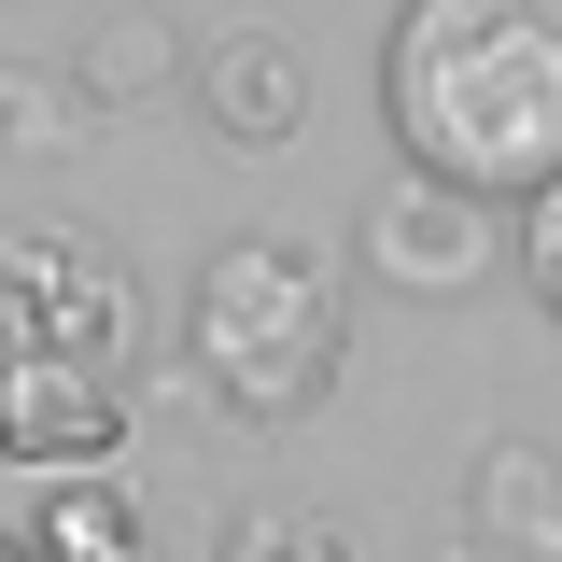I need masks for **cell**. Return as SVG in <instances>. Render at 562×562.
Here are the masks:
<instances>
[{"mask_svg":"<svg viewBox=\"0 0 562 562\" xmlns=\"http://www.w3.org/2000/svg\"><path fill=\"white\" fill-rule=\"evenodd\" d=\"M380 113L450 198H562V0H408L380 43Z\"/></svg>","mask_w":562,"mask_h":562,"instance_id":"obj_1","label":"cell"},{"mask_svg":"<svg viewBox=\"0 0 562 562\" xmlns=\"http://www.w3.org/2000/svg\"><path fill=\"white\" fill-rule=\"evenodd\" d=\"M338 268L310 254V239H225V254H198V281H183V366H198L211 408L239 422H310L324 394H338Z\"/></svg>","mask_w":562,"mask_h":562,"instance_id":"obj_2","label":"cell"},{"mask_svg":"<svg viewBox=\"0 0 562 562\" xmlns=\"http://www.w3.org/2000/svg\"><path fill=\"white\" fill-rule=\"evenodd\" d=\"M99 366V380H127L140 366V281L113 254H85L57 225H0V380L14 366Z\"/></svg>","mask_w":562,"mask_h":562,"instance_id":"obj_3","label":"cell"},{"mask_svg":"<svg viewBox=\"0 0 562 562\" xmlns=\"http://www.w3.org/2000/svg\"><path fill=\"white\" fill-rule=\"evenodd\" d=\"M351 254H366V281H394V295H479L492 268H506V211L450 198V183H422V169H394L380 198H366V225H351Z\"/></svg>","mask_w":562,"mask_h":562,"instance_id":"obj_4","label":"cell"},{"mask_svg":"<svg viewBox=\"0 0 562 562\" xmlns=\"http://www.w3.org/2000/svg\"><path fill=\"white\" fill-rule=\"evenodd\" d=\"M127 450V380H99V366H14L0 380V464H43V479H85V464H113Z\"/></svg>","mask_w":562,"mask_h":562,"instance_id":"obj_5","label":"cell"},{"mask_svg":"<svg viewBox=\"0 0 562 562\" xmlns=\"http://www.w3.org/2000/svg\"><path fill=\"white\" fill-rule=\"evenodd\" d=\"M183 85H198L211 140H239V155H281V140L310 127V57H295L281 29H225V43H198Z\"/></svg>","mask_w":562,"mask_h":562,"instance_id":"obj_6","label":"cell"},{"mask_svg":"<svg viewBox=\"0 0 562 562\" xmlns=\"http://www.w3.org/2000/svg\"><path fill=\"white\" fill-rule=\"evenodd\" d=\"M464 549H492V562H562V450L492 436L479 479H464Z\"/></svg>","mask_w":562,"mask_h":562,"instance_id":"obj_7","label":"cell"},{"mask_svg":"<svg viewBox=\"0 0 562 562\" xmlns=\"http://www.w3.org/2000/svg\"><path fill=\"white\" fill-rule=\"evenodd\" d=\"M169 85H183V29H169L155 0L99 14V29H85V57H70V99H85V113H155Z\"/></svg>","mask_w":562,"mask_h":562,"instance_id":"obj_8","label":"cell"},{"mask_svg":"<svg viewBox=\"0 0 562 562\" xmlns=\"http://www.w3.org/2000/svg\"><path fill=\"white\" fill-rule=\"evenodd\" d=\"M29 562H155V535H140V506L113 479H57L43 520H29Z\"/></svg>","mask_w":562,"mask_h":562,"instance_id":"obj_9","label":"cell"},{"mask_svg":"<svg viewBox=\"0 0 562 562\" xmlns=\"http://www.w3.org/2000/svg\"><path fill=\"white\" fill-rule=\"evenodd\" d=\"M85 127H99V113L70 99V70L0 57V155H43V169H57V155H85Z\"/></svg>","mask_w":562,"mask_h":562,"instance_id":"obj_10","label":"cell"},{"mask_svg":"<svg viewBox=\"0 0 562 562\" xmlns=\"http://www.w3.org/2000/svg\"><path fill=\"white\" fill-rule=\"evenodd\" d=\"M211 562H351V535L324 506H239V520L211 535Z\"/></svg>","mask_w":562,"mask_h":562,"instance_id":"obj_11","label":"cell"},{"mask_svg":"<svg viewBox=\"0 0 562 562\" xmlns=\"http://www.w3.org/2000/svg\"><path fill=\"white\" fill-rule=\"evenodd\" d=\"M0 562H29V549H14V535H0Z\"/></svg>","mask_w":562,"mask_h":562,"instance_id":"obj_12","label":"cell"}]
</instances>
